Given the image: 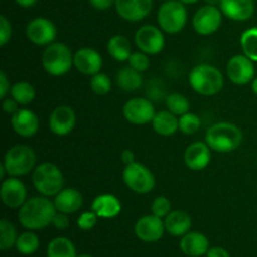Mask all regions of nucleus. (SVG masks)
<instances>
[{
    "mask_svg": "<svg viewBox=\"0 0 257 257\" xmlns=\"http://www.w3.org/2000/svg\"><path fill=\"white\" fill-rule=\"evenodd\" d=\"M18 240L17 228L10 221L3 218L0 221V250L7 251L15 246Z\"/></svg>",
    "mask_w": 257,
    "mask_h": 257,
    "instance_id": "nucleus-33",
    "label": "nucleus"
},
{
    "mask_svg": "<svg viewBox=\"0 0 257 257\" xmlns=\"http://www.w3.org/2000/svg\"><path fill=\"white\" fill-rule=\"evenodd\" d=\"M14 2L22 8H32L37 4L38 0H14Z\"/></svg>",
    "mask_w": 257,
    "mask_h": 257,
    "instance_id": "nucleus-47",
    "label": "nucleus"
},
{
    "mask_svg": "<svg viewBox=\"0 0 257 257\" xmlns=\"http://www.w3.org/2000/svg\"><path fill=\"white\" fill-rule=\"evenodd\" d=\"M123 182L131 191L140 195L150 193L156 186V178L150 168L138 162L127 165L122 173Z\"/></svg>",
    "mask_w": 257,
    "mask_h": 257,
    "instance_id": "nucleus-8",
    "label": "nucleus"
},
{
    "mask_svg": "<svg viewBox=\"0 0 257 257\" xmlns=\"http://www.w3.org/2000/svg\"><path fill=\"white\" fill-rule=\"evenodd\" d=\"M52 225L54 226L57 230H67V228L69 227V225H70L69 218H68L67 213H63V212L55 213L54 218H53Z\"/></svg>",
    "mask_w": 257,
    "mask_h": 257,
    "instance_id": "nucleus-41",
    "label": "nucleus"
},
{
    "mask_svg": "<svg viewBox=\"0 0 257 257\" xmlns=\"http://www.w3.org/2000/svg\"><path fill=\"white\" fill-rule=\"evenodd\" d=\"M54 206L58 212L75 213L80 210L83 205V196L75 188H63L54 197Z\"/></svg>",
    "mask_w": 257,
    "mask_h": 257,
    "instance_id": "nucleus-23",
    "label": "nucleus"
},
{
    "mask_svg": "<svg viewBox=\"0 0 257 257\" xmlns=\"http://www.w3.org/2000/svg\"><path fill=\"white\" fill-rule=\"evenodd\" d=\"M128 63H130V67H132L133 69L138 70V72L143 73L146 70H148L151 65V60L148 54L143 52H135L131 54L130 59H128Z\"/></svg>",
    "mask_w": 257,
    "mask_h": 257,
    "instance_id": "nucleus-38",
    "label": "nucleus"
},
{
    "mask_svg": "<svg viewBox=\"0 0 257 257\" xmlns=\"http://www.w3.org/2000/svg\"><path fill=\"white\" fill-rule=\"evenodd\" d=\"M135 43L141 52L148 55H156L163 50L166 39L161 28L155 25H143L136 32Z\"/></svg>",
    "mask_w": 257,
    "mask_h": 257,
    "instance_id": "nucleus-10",
    "label": "nucleus"
},
{
    "mask_svg": "<svg viewBox=\"0 0 257 257\" xmlns=\"http://www.w3.org/2000/svg\"><path fill=\"white\" fill-rule=\"evenodd\" d=\"M180 248L186 256L200 257L206 255L207 251L210 250V242L203 233L191 231V232H187L185 236H182Z\"/></svg>",
    "mask_w": 257,
    "mask_h": 257,
    "instance_id": "nucleus-22",
    "label": "nucleus"
},
{
    "mask_svg": "<svg viewBox=\"0 0 257 257\" xmlns=\"http://www.w3.org/2000/svg\"><path fill=\"white\" fill-rule=\"evenodd\" d=\"M251 89H252L253 94L257 95V77H255V79L251 82Z\"/></svg>",
    "mask_w": 257,
    "mask_h": 257,
    "instance_id": "nucleus-50",
    "label": "nucleus"
},
{
    "mask_svg": "<svg viewBox=\"0 0 257 257\" xmlns=\"http://www.w3.org/2000/svg\"><path fill=\"white\" fill-rule=\"evenodd\" d=\"M227 77L233 84L246 85L255 79V62L245 54H236L231 58L226 65Z\"/></svg>",
    "mask_w": 257,
    "mask_h": 257,
    "instance_id": "nucleus-11",
    "label": "nucleus"
},
{
    "mask_svg": "<svg viewBox=\"0 0 257 257\" xmlns=\"http://www.w3.org/2000/svg\"><path fill=\"white\" fill-rule=\"evenodd\" d=\"M7 175H8L7 168H5L4 163H2V165H0V180H5V176Z\"/></svg>",
    "mask_w": 257,
    "mask_h": 257,
    "instance_id": "nucleus-48",
    "label": "nucleus"
},
{
    "mask_svg": "<svg viewBox=\"0 0 257 257\" xmlns=\"http://www.w3.org/2000/svg\"><path fill=\"white\" fill-rule=\"evenodd\" d=\"M120 160H122V162L124 163V166L131 165V163L136 162L135 153H133L131 150H128V148H125V150H123L122 153H120Z\"/></svg>",
    "mask_w": 257,
    "mask_h": 257,
    "instance_id": "nucleus-46",
    "label": "nucleus"
},
{
    "mask_svg": "<svg viewBox=\"0 0 257 257\" xmlns=\"http://www.w3.org/2000/svg\"><path fill=\"white\" fill-rule=\"evenodd\" d=\"M206 255L207 257H231L230 253L222 247H211Z\"/></svg>",
    "mask_w": 257,
    "mask_h": 257,
    "instance_id": "nucleus-45",
    "label": "nucleus"
},
{
    "mask_svg": "<svg viewBox=\"0 0 257 257\" xmlns=\"http://www.w3.org/2000/svg\"><path fill=\"white\" fill-rule=\"evenodd\" d=\"M48 257H78L75 246L69 238L55 237L48 243Z\"/></svg>",
    "mask_w": 257,
    "mask_h": 257,
    "instance_id": "nucleus-29",
    "label": "nucleus"
},
{
    "mask_svg": "<svg viewBox=\"0 0 257 257\" xmlns=\"http://www.w3.org/2000/svg\"><path fill=\"white\" fill-rule=\"evenodd\" d=\"M98 221V215L94 211H87V212H83L82 215L78 217L77 225L80 230L83 231H89L97 225Z\"/></svg>",
    "mask_w": 257,
    "mask_h": 257,
    "instance_id": "nucleus-39",
    "label": "nucleus"
},
{
    "mask_svg": "<svg viewBox=\"0 0 257 257\" xmlns=\"http://www.w3.org/2000/svg\"><path fill=\"white\" fill-rule=\"evenodd\" d=\"M77 115L69 105H59L54 108L49 117V128L55 136H67L74 130Z\"/></svg>",
    "mask_w": 257,
    "mask_h": 257,
    "instance_id": "nucleus-17",
    "label": "nucleus"
},
{
    "mask_svg": "<svg viewBox=\"0 0 257 257\" xmlns=\"http://www.w3.org/2000/svg\"><path fill=\"white\" fill-rule=\"evenodd\" d=\"M33 185L35 190L45 197H55L64 186V176L57 165L44 162L33 171Z\"/></svg>",
    "mask_w": 257,
    "mask_h": 257,
    "instance_id": "nucleus-5",
    "label": "nucleus"
},
{
    "mask_svg": "<svg viewBox=\"0 0 257 257\" xmlns=\"http://www.w3.org/2000/svg\"><path fill=\"white\" fill-rule=\"evenodd\" d=\"M155 114V105L146 98H132L123 105V117L131 124L143 125L152 123Z\"/></svg>",
    "mask_w": 257,
    "mask_h": 257,
    "instance_id": "nucleus-12",
    "label": "nucleus"
},
{
    "mask_svg": "<svg viewBox=\"0 0 257 257\" xmlns=\"http://www.w3.org/2000/svg\"><path fill=\"white\" fill-rule=\"evenodd\" d=\"M222 12L213 5H203L195 13L192 19L193 29L197 34L207 37L217 32L222 24Z\"/></svg>",
    "mask_w": 257,
    "mask_h": 257,
    "instance_id": "nucleus-9",
    "label": "nucleus"
},
{
    "mask_svg": "<svg viewBox=\"0 0 257 257\" xmlns=\"http://www.w3.org/2000/svg\"><path fill=\"white\" fill-rule=\"evenodd\" d=\"M152 127L157 135L162 137H171L178 131L177 115L170 110H161L153 117Z\"/></svg>",
    "mask_w": 257,
    "mask_h": 257,
    "instance_id": "nucleus-26",
    "label": "nucleus"
},
{
    "mask_svg": "<svg viewBox=\"0 0 257 257\" xmlns=\"http://www.w3.org/2000/svg\"><path fill=\"white\" fill-rule=\"evenodd\" d=\"M12 38V24L5 15L0 17V45L5 47Z\"/></svg>",
    "mask_w": 257,
    "mask_h": 257,
    "instance_id": "nucleus-40",
    "label": "nucleus"
},
{
    "mask_svg": "<svg viewBox=\"0 0 257 257\" xmlns=\"http://www.w3.org/2000/svg\"><path fill=\"white\" fill-rule=\"evenodd\" d=\"M171 208H172L171 201L167 197H165V196H158V197H156L152 201V205H151L152 215L157 216L160 218H165L172 211Z\"/></svg>",
    "mask_w": 257,
    "mask_h": 257,
    "instance_id": "nucleus-37",
    "label": "nucleus"
},
{
    "mask_svg": "<svg viewBox=\"0 0 257 257\" xmlns=\"http://www.w3.org/2000/svg\"><path fill=\"white\" fill-rule=\"evenodd\" d=\"M25 34L33 44L48 47L49 44L54 43L58 35V30L52 20L44 17H38L28 23Z\"/></svg>",
    "mask_w": 257,
    "mask_h": 257,
    "instance_id": "nucleus-13",
    "label": "nucleus"
},
{
    "mask_svg": "<svg viewBox=\"0 0 257 257\" xmlns=\"http://www.w3.org/2000/svg\"><path fill=\"white\" fill-rule=\"evenodd\" d=\"M42 64L45 72L53 77H62L74 65V54L64 43H52L44 49Z\"/></svg>",
    "mask_w": 257,
    "mask_h": 257,
    "instance_id": "nucleus-4",
    "label": "nucleus"
},
{
    "mask_svg": "<svg viewBox=\"0 0 257 257\" xmlns=\"http://www.w3.org/2000/svg\"><path fill=\"white\" fill-rule=\"evenodd\" d=\"M19 105L20 104L14 99V98H5V99H3L2 107H3V110H4L7 114L13 115L20 109Z\"/></svg>",
    "mask_w": 257,
    "mask_h": 257,
    "instance_id": "nucleus-42",
    "label": "nucleus"
},
{
    "mask_svg": "<svg viewBox=\"0 0 257 257\" xmlns=\"http://www.w3.org/2000/svg\"><path fill=\"white\" fill-rule=\"evenodd\" d=\"M90 89L97 95H105L112 89V82L110 78L105 73H97L90 78Z\"/></svg>",
    "mask_w": 257,
    "mask_h": 257,
    "instance_id": "nucleus-36",
    "label": "nucleus"
},
{
    "mask_svg": "<svg viewBox=\"0 0 257 257\" xmlns=\"http://www.w3.org/2000/svg\"><path fill=\"white\" fill-rule=\"evenodd\" d=\"M180 2H182L185 5H190V4H196V3H198L200 0H180Z\"/></svg>",
    "mask_w": 257,
    "mask_h": 257,
    "instance_id": "nucleus-51",
    "label": "nucleus"
},
{
    "mask_svg": "<svg viewBox=\"0 0 257 257\" xmlns=\"http://www.w3.org/2000/svg\"><path fill=\"white\" fill-rule=\"evenodd\" d=\"M161 2H167V0H161Z\"/></svg>",
    "mask_w": 257,
    "mask_h": 257,
    "instance_id": "nucleus-53",
    "label": "nucleus"
},
{
    "mask_svg": "<svg viewBox=\"0 0 257 257\" xmlns=\"http://www.w3.org/2000/svg\"><path fill=\"white\" fill-rule=\"evenodd\" d=\"M221 2H222V0H205L206 4L213 5V7H217V5H218V7H220Z\"/></svg>",
    "mask_w": 257,
    "mask_h": 257,
    "instance_id": "nucleus-49",
    "label": "nucleus"
},
{
    "mask_svg": "<svg viewBox=\"0 0 257 257\" xmlns=\"http://www.w3.org/2000/svg\"><path fill=\"white\" fill-rule=\"evenodd\" d=\"M92 211L100 218H114L122 211V203L114 195L103 193L93 200Z\"/></svg>",
    "mask_w": 257,
    "mask_h": 257,
    "instance_id": "nucleus-25",
    "label": "nucleus"
},
{
    "mask_svg": "<svg viewBox=\"0 0 257 257\" xmlns=\"http://www.w3.org/2000/svg\"><path fill=\"white\" fill-rule=\"evenodd\" d=\"M220 9L226 18L235 22H246L255 14L253 0H222Z\"/></svg>",
    "mask_w": 257,
    "mask_h": 257,
    "instance_id": "nucleus-20",
    "label": "nucleus"
},
{
    "mask_svg": "<svg viewBox=\"0 0 257 257\" xmlns=\"http://www.w3.org/2000/svg\"><path fill=\"white\" fill-rule=\"evenodd\" d=\"M27 187L18 177H12L3 180L0 187V197L3 203L9 208H20L27 202Z\"/></svg>",
    "mask_w": 257,
    "mask_h": 257,
    "instance_id": "nucleus-15",
    "label": "nucleus"
},
{
    "mask_svg": "<svg viewBox=\"0 0 257 257\" xmlns=\"http://www.w3.org/2000/svg\"><path fill=\"white\" fill-rule=\"evenodd\" d=\"M35 89L30 83L18 82L12 85L10 89V97L14 98L20 105H28L35 99Z\"/></svg>",
    "mask_w": 257,
    "mask_h": 257,
    "instance_id": "nucleus-30",
    "label": "nucleus"
},
{
    "mask_svg": "<svg viewBox=\"0 0 257 257\" xmlns=\"http://www.w3.org/2000/svg\"><path fill=\"white\" fill-rule=\"evenodd\" d=\"M201 127V118L196 113L187 112L178 118V131L183 135H193Z\"/></svg>",
    "mask_w": 257,
    "mask_h": 257,
    "instance_id": "nucleus-35",
    "label": "nucleus"
},
{
    "mask_svg": "<svg viewBox=\"0 0 257 257\" xmlns=\"http://www.w3.org/2000/svg\"><path fill=\"white\" fill-rule=\"evenodd\" d=\"M183 158L190 170L202 171L211 162V148L206 142H195L186 148Z\"/></svg>",
    "mask_w": 257,
    "mask_h": 257,
    "instance_id": "nucleus-21",
    "label": "nucleus"
},
{
    "mask_svg": "<svg viewBox=\"0 0 257 257\" xmlns=\"http://www.w3.org/2000/svg\"><path fill=\"white\" fill-rule=\"evenodd\" d=\"M3 163L8 175L12 177H22L34 171L37 155L30 146L15 145L7 151Z\"/></svg>",
    "mask_w": 257,
    "mask_h": 257,
    "instance_id": "nucleus-6",
    "label": "nucleus"
},
{
    "mask_svg": "<svg viewBox=\"0 0 257 257\" xmlns=\"http://www.w3.org/2000/svg\"><path fill=\"white\" fill-rule=\"evenodd\" d=\"M103 65V59L99 53L93 48H80L74 54V67L79 73L84 75L97 74L100 72Z\"/></svg>",
    "mask_w": 257,
    "mask_h": 257,
    "instance_id": "nucleus-18",
    "label": "nucleus"
},
{
    "mask_svg": "<svg viewBox=\"0 0 257 257\" xmlns=\"http://www.w3.org/2000/svg\"><path fill=\"white\" fill-rule=\"evenodd\" d=\"M12 127L18 136L30 138L37 135L39 130V118L33 110L20 108L12 115Z\"/></svg>",
    "mask_w": 257,
    "mask_h": 257,
    "instance_id": "nucleus-19",
    "label": "nucleus"
},
{
    "mask_svg": "<svg viewBox=\"0 0 257 257\" xmlns=\"http://www.w3.org/2000/svg\"><path fill=\"white\" fill-rule=\"evenodd\" d=\"M157 22L161 29L168 34H177L187 24V9L180 0H167L160 7Z\"/></svg>",
    "mask_w": 257,
    "mask_h": 257,
    "instance_id": "nucleus-7",
    "label": "nucleus"
},
{
    "mask_svg": "<svg viewBox=\"0 0 257 257\" xmlns=\"http://www.w3.org/2000/svg\"><path fill=\"white\" fill-rule=\"evenodd\" d=\"M54 202L45 196H38L27 200L19 208L18 218L20 225L30 231L43 230L52 225L53 218L57 213Z\"/></svg>",
    "mask_w": 257,
    "mask_h": 257,
    "instance_id": "nucleus-1",
    "label": "nucleus"
},
{
    "mask_svg": "<svg viewBox=\"0 0 257 257\" xmlns=\"http://www.w3.org/2000/svg\"><path fill=\"white\" fill-rule=\"evenodd\" d=\"M107 52L117 62H125L132 54V44L124 35H113L107 43Z\"/></svg>",
    "mask_w": 257,
    "mask_h": 257,
    "instance_id": "nucleus-27",
    "label": "nucleus"
},
{
    "mask_svg": "<svg viewBox=\"0 0 257 257\" xmlns=\"http://www.w3.org/2000/svg\"><path fill=\"white\" fill-rule=\"evenodd\" d=\"M15 247L22 255H33L39 248V238L33 231L29 230L18 236Z\"/></svg>",
    "mask_w": 257,
    "mask_h": 257,
    "instance_id": "nucleus-32",
    "label": "nucleus"
},
{
    "mask_svg": "<svg viewBox=\"0 0 257 257\" xmlns=\"http://www.w3.org/2000/svg\"><path fill=\"white\" fill-rule=\"evenodd\" d=\"M205 140L211 151L228 153L240 147L243 135L242 131L233 123L218 122L208 128Z\"/></svg>",
    "mask_w": 257,
    "mask_h": 257,
    "instance_id": "nucleus-2",
    "label": "nucleus"
},
{
    "mask_svg": "<svg viewBox=\"0 0 257 257\" xmlns=\"http://www.w3.org/2000/svg\"><path fill=\"white\" fill-rule=\"evenodd\" d=\"M165 221L155 215H146L141 217L135 225V233L143 242H157L165 233Z\"/></svg>",
    "mask_w": 257,
    "mask_h": 257,
    "instance_id": "nucleus-16",
    "label": "nucleus"
},
{
    "mask_svg": "<svg viewBox=\"0 0 257 257\" xmlns=\"http://www.w3.org/2000/svg\"><path fill=\"white\" fill-rule=\"evenodd\" d=\"M166 107L170 112L178 115V117L190 112V102L185 95L180 94V93H172V94L168 95L166 98Z\"/></svg>",
    "mask_w": 257,
    "mask_h": 257,
    "instance_id": "nucleus-34",
    "label": "nucleus"
},
{
    "mask_svg": "<svg viewBox=\"0 0 257 257\" xmlns=\"http://www.w3.org/2000/svg\"><path fill=\"white\" fill-rule=\"evenodd\" d=\"M78 257H93V256H90V255H80V256H78Z\"/></svg>",
    "mask_w": 257,
    "mask_h": 257,
    "instance_id": "nucleus-52",
    "label": "nucleus"
},
{
    "mask_svg": "<svg viewBox=\"0 0 257 257\" xmlns=\"http://www.w3.org/2000/svg\"><path fill=\"white\" fill-rule=\"evenodd\" d=\"M115 79L118 87L125 92H135L142 85L143 82L141 72L133 69L132 67H124L118 70Z\"/></svg>",
    "mask_w": 257,
    "mask_h": 257,
    "instance_id": "nucleus-28",
    "label": "nucleus"
},
{
    "mask_svg": "<svg viewBox=\"0 0 257 257\" xmlns=\"http://www.w3.org/2000/svg\"><path fill=\"white\" fill-rule=\"evenodd\" d=\"M115 12L122 19L137 23L150 15L153 0H115Z\"/></svg>",
    "mask_w": 257,
    "mask_h": 257,
    "instance_id": "nucleus-14",
    "label": "nucleus"
},
{
    "mask_svg": "<svg viewBox=\"0 0 257 257\" xmlns=\"http://www.w3.org/2000/svg\"><path fill=\"white\" fill-rule=\"evenodd\" d=\"M10 89H12V87H10L9 79H8L4 70H2V72H0V98H2V99H5L8 93H10Z\"/></svg>",
    "mask_w": 257,
    "mask_h": 257,
    "instance_id": "nucleus-43",
    "label": "nucleus"
},
{
    "mask_svg": "<svg viewBox=\"0 0 257 257\" xmlns=\"http://www.w3.org/2000/svg\"><path fill=\"white\" fill-rule=\"evenodd\" d=\"M89 4L97 10H108L115 4V0H89Z\"/></svg>",
    "mask_w": 257,
    "mask_h": 257,
    "instance_id": "nucleus-44",
    "label": "nucleus"
},
{
    "mask_svg": "<svg viewBox=\"0 0 257 257\" xmlns=\"http://www.w3.org/2000/svg\"><path fill=\"white\" fill-rule=\"evenodd\" d=\"M165 227L170 235L175 237H182L186 233L190 232L192 227V218L185 211H171L165 217Z\"/></svg>",
    "mask_w": 257,
    "mask_h": 257,
    "instance_id": "nucleus-24",
    "label": "nucleus"
},
{
    "mask_svg": "<svg viewBox=\"0 0 257 257\" xmlns=\"http://www.w3.org/2000/svg\"><path fill=\"white\" fill-rule=\"evenodd\" d=\"M240 44L243 54L257 63V27L250 28L241 34Z\"/></svg>",
    "mask_w": 257,
    "mask_h": 257,
    "instance_id": "nucleus-31",
    "label": "nucleus"
},
{
    "mask_svg": "<svg viewBox=\"0 0 257 257\" xmlns=\"http://www.w3.org/2000/svg\"><path fill=\"white\" fill-rule=\"evenodd\" d=\"M191 88L205 97L216 95L223 87V75L218 68L211 64H198L188 75Z\"/></svg>",
    "mask_w": 257,
    "mask_h": 257,
    "instance_id": "nucleus-3",
    "label": "nucleus"
}]
</instances>
